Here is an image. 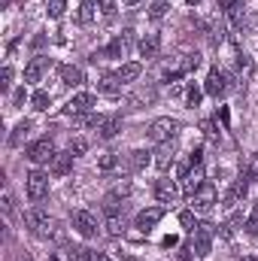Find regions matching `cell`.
<instances>
[{"label": "cell", "mask_w": 258, "mask_h": 261, "mask_svg": "<svg viewBox=\"0 0 258 261\" xmlns=\"http://www.w3.org/2000/svg\"><path fill=\"white\" fill-rule=\"evenodd\" d=\"M24 225H28L37 237H49V234L55 231L52 216H49L46 210H40V206H34V210H28V213H24Z\"/></svg>", "instance_id": "6da1fadb"}, {"label": "cell", "mask_w": 258, "mask_h": 261, "mask_svg": "<svg viewBox=\"0 0 258 261\" xmlns=\"http://www.w3.org/2000/svg\"><path fill=\"white\" fill-rule=\"evenodd\" d=\"M192 237H194V252H197L200 258H207V255H210V249H213L216 225H210V222H200V225L192 231Z\"/></svg>", "instance_id": "7a4b0ae2"}, {"label": "cell", "mask_w": 258, "mask_h": 261, "mask_svg": "<svg viewBox=\"0 0 258 261\" xmlns=\"http://www.w3.org/2000/svg\"><path fill=\"white\" fill-rule=\"evenodd\" d=\"M24 155H28V161H34V164H46V161H52L58 152H55V143H52L49 137H43V140L31 143V146L24 149Z\"/></svg>", "instance_id": "3957f363"}, {"label": "cell", "mask_w": 258, "mask_h": 261, "mask_svg": "<svg viewBox=\"0 0 258 261\" xmlns=\"http://www.w3.org/2000/svg\"><path fill=\"white\" fill-rule=\"evenodd\" d=\"M73 228H76L85 240H91V237H97V234H100L97 216H94V213H88V210H76V213H73Z\"/></svg>", "instance_id": "277c9868"}, {"label": "cell", "mask_w": 258, "mask_h": 261, "mask_svg": "<svg viewBox=\"0 0 258 261\" xmlns=\"http://www.w3.org/2000/svg\"><path fill=\"white\" fill-rule=\"evenodd\" d=\"M203 94H210V97H225L228 94V73L225 70H219V67H213L210 70V76H207V82H203Z\"/></svg>", "instance_id": "5b68a950"}, {"label": "cell", "mask_w": 258, "mask_h": 261, "mask_svg": "<svg viewBox=\"0 0 258 261\" xmlns=\"http://www.w3.org/2000/svg\"><path fill=\"white\" fill-rule=\"evenodd\" d=\"M183 128L176 119H155L152 125H149V137L155 140V143H164V140H176V130Z\"/></svg>", "instance_id": "8992f818"}, {"label": "cell", "mask_w": 258, "mask_h": 261, "mask_svg": "<svg viewBox=\"0 0 258 261\" xmlns=\"http://www.w3.org/2000/svg\"><path fill=\"white\" fill-rule=\"evenodd\" d=\"M46 195H49V176L43 170H31L28 173V197L34 203H40V200H46Z\"/></svg>", "instance_id": "52a82bcc"}, {"label": "cell", "mask_w": 258, "mask_h": 261, "mask_svg": "<svg viewBox=\"0 0 258 261\" xmlns=\"http://www.w3.org/2000/svg\"><path fill=\"white\" fill-rule=\"evenodd\" d=\"M216 200H219V195H216V186L213 182H203L197 192L192 195V210H197V213H207V210H213L216 206Z\"/></svg>", "instance_id": "ba28073f"}, {"label": "cell", "mask_w": 258, "mask_h": 261, "mask_svg": "<svg viewBox=\"0 0 258 261\" xmlns=\"http://www.w3.org/2000/svg\"><path fill=\"white\" fill-rule=\"evenodd\" d=\"M152 155H155V167H158V170H170L173 161H176V140L158 143V149H155Z\"/></svg>", "instance_id": "9c48e42d"}, {"label": "cell", "mask_w": 258, "mask_h": 261, "mask_svg": "<svg viewBox=\"0 0 258 261\" xmlns=\"http://www.w3.org/2000/svg\"><path fill=\"white\" fill-rule=\"evenodd\" d=\"M94 103H97V97H94L91 91H82V94H73V97H70L67 113H70V116H88V113L94 110Z\"/></svg>", "instance_id": "30bf717a"}, {"label": "cell", "mask_w": 258, "mask_h": 261, "mask_svg": "<svg viewBox=\"0 0 258 261\" xmlns=\"http://www.w3.org/2000/svg\"><path fill=\"white\" fill-rule=\"evenodd\" d=\"M249 176H252V173H249V170H243V173L234 179V189L225 195V206H228V210H231V206H237L243 197L249 195Z\"/></svg>", "instance_id": "8fae6325"}, {"label": "cell", "mask_w": 258, "mask_h": 261, "mask_svg": "<svg viewBox=\"0 0 258 261\" xmlns=\"http://www.w3.org/2000/svg\"><path fill=\"white\" fill-rule=\"evenodd\" d=\"M128 49H131V31H125V34H122V37H116L107 49L94 52V61H97V58H122Z\"/></svg>", "instance_id": "7c38bea8"}, {"label": "cell", "mask_w": 258, "mask_h": 261, "mask_svg": "<svg viewBox=\"0 0 258 261\" xmlns=\"http://www.w3.org/2000/svg\"><path fill=\"white\" fill-rule=\"evenodd\" d=\"M161 219H164V206H149V210L137 213V222H134V225H137L140 231H152Z\"/></svg>", "instance_id": "4fadbf2b"}, {"label": "cell", "mask_w": 258, "mask_h": 261, "mask_svg": "<svg viewBox=\"0 0 258 261\" xmlns=\"http://www.w3.org/2000/svg\"><path fill=\"white\" fill-rule=\"evenodd\" d=\"M179 195H183V192H179V186H176L173 179H158V182H155V197H158L161 203H176Z\"/></svg>", "instance_id": "5bb4252c"}, {"label": "cell", "mask_w": 258, "mask_h": 261, "mask_svg": "<svg viewBox=\"0 0 258 261\" xmlns=\"http://www.w3.org/2000/svg\"><path fill=\"white\" fill-rule=\"evenodd\" d=\"M122 130V116H100V125H97V134H100V140H113L116 134Z\"/></svg>", "instance_id": "9a60e30c"}, {"label": "cell", "mask_w": 258, "mask_h": 261, "mask_svg": "<svg viewBox=\"0 0 258 261\" xmlns=\"http://www.w3.org/2000/svg\"><path fill=\"white\" fill-rule=\"evenodd\" d=\"M158 52H161V37L158 34H146L140 40V58L152 61V58H158Z\"/></svg>", "instance_id": "2e32d148"}, {"label": "cell", "mask_w": 258, "mask_h": 261, "mask_svg": "<svg viewBox=\"0 0 258 261\" xmlns=\"http://www.w3.org/2000/svg\"><path fill=\"white\" fill-rule=\"evenodd\" d=\"M52 64L46 55H37V58H31V64L24 67V82H40V76L46 73V67Z\"/></svg>", "instance_id": "e0dca14e"}, {"label": "cell", "mask_w": 258, "mask_h": 261, "mask_svg": "<svg viewBox=\"0 0 258 261\" xmlns=\"http://www.w3.org/2000/svg\"><path fill=\"white\" fill-rule=\"evenodd\" d=\"M49 164H52V173H55V176H67L70 167H73V152H58Z\"/></svg>", "instance_id": "ac0fdd59"}, {"label": "cell", "mask_w": 258, "mask_h": 261, "mask_svg": "<svg viewBox=\"0 0 258 261\" xmlns=\"http://www.w3.org/2000/svg\"><path fill=\"white\" fill-rule=\"evenodd\" d=\"M97 91L107 94V97H119V94H122V82H119V76H104V79L97 82Z\"/></svg>", "instance_id": "d6986e66"}, {"label": "cell", "mask_w": 258, "mask_h": 261, "mask_svg": "<svg viewBox=\"0 0 258 261\" xmlns=\"http://www.w3.org/2000/svg\"><path fill=\"white\" fill-rule=\"evenodd\" d=\"M152 100H155V88H140V91H134L128 97V107L131 110H140V107H146Z\"/></svg>", "instance_id": "ffe728a7"}, {"label": "cell", "mask_w": 258, "mask_h": 261, "mask_svg": "<svg viewBox=\"0 0 258 261\" xmlns=\"http://www.w3.org/2000/svg\"><path fill=\"white\" fill-rule=\"evenodd\" d=\"M140 73H143V64H140V61H131V64H122V67H119V73H116V76H119V82L125 85V82L140 79Z\"/></svg>", "instance_id": "44dd1931"}, {"label": "cell", "mask_w": 258, "mask_h": 261, "mask_svg": "<svg viewBox=\"0 0 258 261\" xmlns=\"http://www.w3.org/2000/svg\"><path fill=\"white\" fill-rule=\"evenodd\" d=\"M61 82H64V85H82V82H85V73L73 64H64L61 67Z\"/></svg>", "instance_id": "7402d4cb"}, {"label": "cell", "mask_w": 258, "mask_h": 261, "mask_svg": "<svg viewBox=\"0 0 258 261\" xmlns=\"http://www.w3.org/2000/svg\"><path fill=\"white\" fill-rule=\"evenodd\" d=\"M203 182H207V179H203V170H200V167L189 170V173H186V195L192 197L194 192H197V189L203 186Z\"/></svg>", "instance_id": "603a6c76"}, {"label": "cell", "mask_w": 258, "mask_h": 261, "mask_svg": "<svg viewBox=\"0 0 258 261\" xmlns=\"http://www.w3.org/2000/svg\"><path fill=\"white\" fill-rule=\"evenodd\" d=\"M31 128H34V125H31L28 119H24V122H18V125H15V130L9 134V146H21V140H28Z\"/></svg>", "instance_id": "cb8c5ba5"}, {"label": "cell", "mask_w": 258, "mask_h": 261, "mask_svg": "<svg viewBox=\"0 0 258 261\" xmlns=\"http://www.w3.org/2000/svg\"><path fill=\"white\" fill-rule=\"evenodd\" d=\"M225 12H228V21H231V24L240 31V28H243V21H246V9H243V0H240V3H234V6H231V9H225Z\"/></svg>", "instance_id": "d4e9b609"}, {"label": "cell", "mask_w": 258, "mask_h": 261, "mask_svg": "<svg viewBox=\"0 0 258 261\" xmlns=\"http://www.w3.org/2000/svg\"><path fill=\"white\" fill-rule=\"evenodd\" d=\"M107 234H110V237H119V234H125V216H122V213H116V216H107Z\"/></svg>", "instance_id": "484cf974"}, {"label": "cell", "mask_w": 258, "mask_h": 261, "mask_svg": "<svg viewBox=\"0 0 258 261\" xmlns=\"http://www.w3.org/2000/svg\"><path fill=\"white\" fill-rule=\"evenodd\" d=\"M149 155H152V152H146V149H134V152H131V158H128L131 170H143V167L149 164Z\"/></svg>", "instance_id": "4316f807"}, {"label": "cell", "mask_w": 258, "mask_h": 261, "mask_svg": "<svg viewBox=\"0 0 258 261\" xmlns=\"http://www.w3.org/2000/svg\"><path fill=\"white\" fill-rule=\"evenodd\" d=\"M31 103H34V110H40V113H43V110H49V107H52V94H49V91H37V94L31 97Z\"/></svg>", "instance_id": "83f0119b"}, {"label": "cell", "mask_w": 258, "mask_h": 261, "mask_svg": "<svg viewBox=\"0 0 258 261\" xmlns=\"http://www.w3.org/2000/svg\"><path fill=\"white\" fill-rule=\"evenodd\" d=\"M91 18H94V3L85 0V3L79 6V12H76V21H79V24H88Z\"/></svg>", "instance_id": "f1b7e54d"}, {"label": "cell", "mask_w": 258, "mask_h": 261, "mask_svg": "<svg viewBox=\"0 0 258 261\" xmlns=\"http://www.w3.org/2000/svg\"><path fill=\"white\" fill-rule=\"evenodd\" d=\"M200 97H203V91L192 82V85L186 88V103H189V107H197V103H200Z\"/></svg>", "instance_id": "f546056e"}, {"label": "cell", "mask_w": 258, "mask_h": 261, "mask_svg": "<svg viewBox=\"0 0 258 261\" xmlns=\"http://www.w3.org/2000/svg\"><path fill=\"white\" fill-rule=\"evenodd\" d=\"M243 228H246V234H249V237H258V206L252 210V216L243 222Z\"/></svg>", "instance_id": "4dcf8cb0"}, {"label": "cell", "mask_w": 258, "mask_h": 261, "mask_svg": "<svg viewBox=\"0 0 258 261\" xmlns=\"http://www.w3.org/2000/svg\"><path fill=\"white\" fill-rule=\"evenodd\" d=\"M200 130L207 134V140H213V143L219 140V130H216V122H213V119H203V122H200Z\"/></svg>", "instance_id": "1f68e13d"}, {"label": "cell", "mask_w": 258, "mask_h": 261, "mask_svg": "<svg viewBox=\"0 0 258 261\" xmlns=\"http://www.w3.org/2000/svg\"><path fill=\"white\" fill-rule=\"evenodd\" d=\"M179 225H183L186 231H194V228H197V222H194V213H192V210H183V213H179Z\"/></svg>", "instance_id": "d6a6232c"}, {"label": "cell", "mask_w": 258, "mask_h": 261, "mask_svg": "<svg viewBox=\"0 0 258 261\" xmlns=\"http://www.w3.org/2000/svg\"><path fill=\"white\" fill-rule=\"evenodd\" d=\"M110 195H113V197H119V200H122V197H128V195H131V182H128V179H122V182H116Z\"/></svg>", "instance_id": "836d02e7"}, {"label": "cell", "mask_w": 258, "mask_h": 261, "mask_svg": "<svg viewBox=\"0 0 258 261\" xmlns=\"http://www.w3.org/2000/svg\"><path fill=\"white\" fill-rule=\"evenodd\" d=\"M167 9H170V6H167V0H155V3H152V9H149V15H152V18H164V12H167Z\"/></svg>", "instance_id": "e575fe53"}, {"label": "cell", "mask_w": 258, "mask_h": 261, "mask_svg": "<svg viewBox=\"0 0 258 261\" xmlns=\"http://www.w3.org/2000/svg\"><path fill=\"white\" fill-rule=\"evenodd\" d=\"M64 9H67V0H52V3H49V15H52V18H61Z\"/></svg>", "instance_id": "d590c367"}, {"label": "cell", "mask_w": 258, "mask_h": 261, "mask_svg": "<svg viewBox=\"0 0 258 261\" xmlns=\"http://www.w3.org/2000/svg\"><path fill=\"white\" fill-rule=\"evenodd\" d=\"M85 149H88V140H73V143H70L73 158H76V155H85Z\"/></svg>", "instance_id": "8d00e7d4"}, {"label": "cell", "mask_w": 258, "mask_h": 261, "mask_svg": "<svg viewBox=\"0 0 258 261\" xmlns=\"http://www.w3.org/2000/svg\"><path fill=\"white\" fill-rule=\"evenodd\" d=\"M116 164H119V158H116V155H104V158L97 161V167H100V170H113Z\"/></svg>", "instance_id": "74e56055"}, {"label": "cell", "mask_w": 258, "mask_h": 261, "mask_svg": "<svg viewBox=\"0 0 258 261\" xmlns=\"http://www.w3.org/2000/svg\"><path fill=\"white\" fill-rule=\"evenodd\" d=\"M0 79H3V82H0V85H3V91H9V85H12V67H9V64L3 67V73H0Z\"/></svg>", "instance_id": "f35d334b"}, {"label": "cell", "mask_w": 258, "mask_h": 261, "mask_svg": "<svg viewBox=\"0 0 258 261\" xmlns=\"http://www.w3.org/2000/svg\"><path fill=\"white\" fill-rule=\"evenodd\" d=\"M200 161H203V149H192V155H189V167H200Z\"/></svg>", "instance_id": "ab89813d"}, {"label": "cell", "mask_w": 258, "mask_h": 261, "mask_svg": "<svg viewBox=\"0 0 258 261\" xmlns=\"http://www.w3.org/2000/svg\"><path fill=\"white\" fill-rule=\"evenodd\" d=\"M100 12L104 15H113L116 12V0H100Z\"/></svg>", "instance_id": "60d3db41"}, {"label": "cell", "mask_w": 258, "mask_h": 261, "mask_svg": "<svg viewBox=\"0 0 258 261\" xmlns=\"http://www.w3.org/2000/svg\"><path fill=\"white\" fill-rule=\"evenodd\" d=\"M249 173L258 179V152H252V161H249Z\"/></svg>", "instance_id": "b9f144b4"}, {"label": "cell", "mask_w": 258, "mask_h": 261, "mask_svg": "<svg viewBox=\"0 0 258 261\" xmlns=\"http://www.w3.org/2000/svg\"><path fill=\"white\" fill-rule=\"evenodd\" d=\"M3 213H6V216L12 213V195H3Z\"/></svg>", "instance_id": "7bdbcfd3"}, {"label": "cell", "mask_w": 258, "mask_h": 261, "mask_svg": "<svg viewBox=\"0 0 258 261\" xmlns=\"http://www.w3.org/2000/svg\"><path fill=\"white\" fill-rule=\"evenodd\" d=\"M176 261H194V258H192V249H179Z\"/></svg>", "instance_id": "ee69618b"}, {"label": "cell", "mask_w": 258, "mask_h": 261, "mask_svg": "<svg viewBox=\"0 0 258 261\" xmlns=\"http://www.w3.org/2000/svg\"><path fill=\"white\" fill-rule=\"evenodd\" d=\"M176 243H179V240H176V237H173V234H170V237H164V240H161V246H167V249H170V246H176Z\"/></svg>", "instance_id": "f6af8a7d"}, {"label": "cell", "mask_w": 258, "mask_h": 261, "mask_svg": "<svg viewBox=\"0 0 258 261\" xmlns=\"http://www.w3.org/2000/svg\"><path fill=\"white\" fill-rule=\"evenodd\" d=\"M21 100H24V88H18V91L12 94V103H21Z\"/></svg>", "instance_id": "bcb514c9"}, {"label": "cell", "mask_w": 258, "mask_h": 261, "mask_svg": "<svg viewBox=\"0 0 258 261\" xmlns=\"http://www.w3.org/2000/svg\"><path fill=\"white\" fill-rule=\"evenodd\" d=\"M234 3H240V0H219V6H222V9H231Z\"/></svg>", "instance_id": "7dc6e473"}, {"label": "cell", "mask_w": 258, "mask_h": 261, "mask_svg": "<svg viewBox=\"0 0 258 261\" xmlns=\"http://www.w3.org/2000/svg\"><path fill=\"white\" fill-rule=\"evenodd\" d=\"M125 3H128V6H134V3H140V0H125Z\"/></svg>", "instance_id": "c3c4849f"}, {"label": "cell", "mask_w": 258, "mask_h": 261, "mask_svg": "<svg viewBox=\"0 0 258 261\" xmlns=\"http://www.w3.org/2000/svg\"><path fill=\"white\" fill-rule=\"evenodd\" d=\"M189 3H192V6H197V3H200V0H189Z\"/></svg>", "instance_id": "681fc988"}, {"label": "cell", "mask_w": 258, "mask_h": 261, "mask_svg": "<svg viewBox=\"0 0 258 261\" xmlns=\"http://www.w3.org/2000/svg\"><path fill=\"white\" fill-rule=\"evenodd\" d=\"M49 261H61V258H58V255H52V258H49Z\"/></svg>", "instance_id": "f907efd6"}, {"label": "cell", "mask_w": 258, "mask_h": 261, "mask_svg": "<svg viewBox=\"0 0 258 261\" xmlns=\"http://www.w3.org/2000/svg\"><path fill=\"white\" fill-rule=\"evenodd\" d=\"M243 261H255V258H243Z\"/></svg>", "instance_id": "816d5d0a"}]
</instances>
